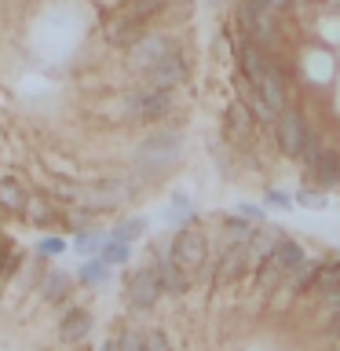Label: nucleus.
<instances>
[{
    "label": "nucleus",
    "mask_w": 340,
    "mask_h": 351,
    "mask_svg": "<svg viewBox=\"0 0 340 351\" xmlns=\"http://www.w3.org/2000/svg\"><path fill=\"white\" fill-rule=\"evenodd\" d=\"M180 161V136L175 132H154L136 150V172L139 176H161Z\"/></svg>",
    "instance_id": "obj_1"
},
{
    "label": "nucleus",
    "mask_w": 340,
    "mask_h": 351,
    "mask_svg": "<svg viewBox=\"0 0 340 351\" xmlns=\"http://www.w3.org/2000/svg\"><path fill=\"white\" fill-rule=\"evenodd\" d=\"M125 106H128V121H143V125H154V121L169 117L172 106H175V95L165 92V88H150V84H139L125 95Z\"/></svg>",
    "instance_id": "obj_2"
},
{
    "label": "nucleus",
    "mask_w": 340,
    "mask_h": 351,
    "mask_svg": "<svg viewBox=\"0 0 340 351\" xmlns=\"http://www.w3.org/2000/svg\"><path fill=\"white\" fill-rule=\"evenodd\" d=\"M169 256L180 263V267L191 274V278H197V274H205L208 267V241L202 230H194V227H183L180 234L172 238V249H169Z\"/></svg>",
    "instance_id": "obj_3"
},
{
    "label": "nucleus",
    "mask_w": 340,
    "mask_h": 351,
    "mask_svg": "<svg viewBox=\"0 0 340 351\" xmlns=\"http://www.w3.org/2000/svg\"><path fill=\"white\" fill-rule=\"evenodd\" d=\"M175 51L180 48H175V40L169 37V33H147L139 44L128 48V66L143 77V73H150L154 66H161L165 59H172Z\"/></svg>",
    "instance_id": "obj_4"
},
{
    "label": "nucleus",
    "mask_w": 340,
    "mask_h": 351,
    "mask_svg": "<svg viewBox=\"0 0 340 351\" xmlns=\"http://www.w3.org/2000/svg\"><path fill=\"white\" fill-rule=\"evenodd\" d=\"M165 296L161 289V278H158V267H136L125 282V304L132 311H154L158 300Z\"/></svg>",
    "instance_id": "obj_5"
},
{
    "label": "nucleus",
    "mask_w": 340,
    "mask_h": 351,
    "mask_svg": "<svg viewBox=\"0 0 340 351\" xmlns=\"http://www.w3.org/2000/svg\"><path fill=\"white\" fill-rule=\"evenodd\" d=\"M132 183L125 180H99L92 186H84L81 191V208L84 213H110V208H121L132 202Z\"/></svg>",
    "instance_id": "obj_6"
},
{
    "label": "nucleus",
    "mask_w": 340,
    "mask_h": 351,
    "mask_svg": "<svg viewBox=\"0 0 340 351\" xmlns=\"http://www.w3.org/2000/svg\"><path fill=\"white\" fill-rule=\"evenodd\" d=\"M307 136H311V128H307L304 110H296V106L282 110L278 121H274V139H278V150L285 154V158H300Z\"/></svg>",
    "instance_id": "obj_7"
},
{
    "label": "nucleus",
    "mask_w": 340,
    "mask_h": 351,
    "mask_svg": "<svg viewBox=\"0 0 340 351\" xmlns=\"http://www.w3.org/2000/svg\"><path fill=\"white\" fill-rule=\"evenodd\" d=\"M103 37L114 44V48H132V44H139L143 37H147V19L132 15L128 8H117L114 15H110Z\"/></svg>",
    "instance_id": "obj_8"
},
{
    "label": "nucleus",
    "mask_w": 340,
    "mask_h": 351,
    "mask_svg": "<svg viewBox=\"0 0 340 351\" xmlns=\"http://www.w3.org/2000/svg\"><path fill=\"white\" fill-rule=\"evenodd\" d=\"M238 22H241V37H249L252 44H260L263 51L278 44V19H274V11L238 8Z\"/></svg>",
    "instance_id": "obj_9"
},
{
    "label": "nucleus",
    "mask_w": 340,
    "mask_h": 351,
    "mask_svg": "<svg viewBox=\"0 0 340 351\" xmlns=\"http://www.w3.org/2000/svg\"><path fill=\"white\" fill-rule=\"evenodd\" d=\"M252 267H256V263H252L249 245H227L223 252H219V260H216L212 278H216V285H234V282L245 278Z\"/></svg>",
    "instance_id": "obj_10"
},
{
    "label": "nucleus",
    "mask_w": 340,
    "mask_h": 351,
    "mask_svg": "<svg viewBox=\"0 0 340 351\" xmlns=\"http://www.w3.org/2000/svg\"><path fill=\"white\" fill-rule=\"evenodd\" d=\"M186 77H191V62L183 59V51H175L172 59H165L161 66H154L150 73H143V84L150 88H165V92H175Z\"/></svg>",
    "instance_id": "obj_11"
},
{
    "label": "nucleus",
    "mask_w": 340,
    "mask_h": 351,
    "mask_svg": "<svg viewBox=\"0 0 340 351\" xmlns=\"http://www.w3.org/2000/svg\"><path fill=\"white\" fill-rule=\"evenodd\" d=\"M252 88H256V95L274 110V114L289 110V81H285V73H282L274 62L267 66V70H263V77H260V81L252 84Z\"/></svg>",
    "instance_id": "obj_12"
},
{
    "label": "nucleus",
    "mask_w": 340,
    "mask_h": 351,
    "mask_svg": "<svg viewBox=\"0 0 340 351\" xmlns=\"http://www.w3.org/2000/svg\"><path fill=\"white\" fill-rule=\"evenodd\" d=\"M92 333V311L88 307H66L59 318V340L62 344H84Z\"/></svg>",
    "instance_id": "obj_13"
},
{
    "label": "nucleus",
    "mask_w": 340,
    "mask_h": 351,
    "mask_svg": "<svg viewBox=\"0 0 340 351\" xmlns=\"http://www.w3.org/2000/svg\"><path fill=\"white\" fill-rule=\"evenodd\" d=\"M234 59H238V70L241 77H249L252 84L263 77V70H267V51L260 48V44H252L249 37H238V48H234Z\"/></svg>",
    "instance_id": "obj_14"
},
{
    "label": "nucleus",
    "mask_w": 340,
    "mask_h": 351,
    "mask_svg": "<svg viewBox=\"0 0 340 351\" xmlns=\"http://www.w3.org/2000/svg\"><path fill=\"white\" fill-rule=\"evenodd\" d=\"M40 296H44V304H66L73 296V274H66V271H59V267H48L44 271V278H40Z\"/></svg>",
    "instance_id": "obj_15"
},
{
    "label": "nucleus",
    "mask_w": 340,
    "mask_h": 351,
    "mask_svg": "<svg viewBox=\"0 0 340 351\" xmlns=\"http://www.w3.org/2000/svg\"><path fill=\"white\" fill-rule=\"evenodd\" d=\"M154 267H158V278H161L165 296H183L186 289H191V282H194V278H191V274H186L172 256H161L158 263H154Z\"/></svg>",
    "instance_id": "obj_16"
},
{
    "label": "nucleus",
    "mask_w": 340,
    "mask_h": 351,
    "mask_svg": "<svg viewBox=\"0 0 340 351\" xmlns=\"http://www.w3.org/2000/svg\"><path fill=\"white\" fill-rule=\"evenodd\" d=\"M252 128H256V117H252V110H249L245 103H230V106H227V117H223L227 139L245 143V139L252 136Z\"/></svg>",
    "instance_id": "obj_17"
},
{
    "label": "nucleus",
    "mask_w": 340,
    "mask_h": 351,
    "mask_svg": "<svg viewBox=\"0 0 340 351\" xmlns=\"http://www.w3.org/2000/svg\"><path fill=\"white\" fill-rule=\"evenodd\" d=\"M59 216H62V208L55 205L48 194H29V205H26V213H22V219H29V223H37V227L59 223Z\"/></svg>",
    "instance_id": "obj_18"
},
{
    "label": "nucleus",
    "mask_w": 340,
    "mask_h": 351,
    "mask_svg": "<svg viewBox=\"0 0 340 351\" xmlns=\"http://www.w3.org/2000/svg\"><path fill=\"white\" fill-rule=\"evenodd\" d=\"M271 260L278 263V267H282L285 274H296V271H300L304 263H307V252H304V245H300V241H293V238H282Z\"/></svg>",
    "instance_id": "obj_19"
},
{
    "label": "nucleus",
    "mask_w": 340,
    "mask_h": 351,
    "mask_svg": "<svg viewBox=\"0 0 340 351\" xmlns=\"http://www.w3.org/2000/svg\"><path fill=\"white\" fill-rule=\"evenodd\" d=\"M307 176H315V183L322 186V194H326V191H337V183H340V158H337L333 150H326Z\"/></svg>",
    "instance_id": "obj_20"
},
{
    "label": "nucleus",
    "mask_w": 340,
    "mask_h": 351,
    "mask_svg": "<svg viewBox=\"0 0 340 351\" xmlns=\"http://www.w3.org/2000/svg\"><path fill=\"white\" fill-rule=\"evenodd\" d=\"M26 205H29V194L22 191V186L15 180H0V208L4 213H26Z\"/></svg>",
    "instance_id": "obj_21"
},
{
    "label": "nucleus",
    "mask_w": 340,
    "mask_h": 351,
    "mask_svg": "<svg viewBox=\"0 0 340 351\" xmlns=\"http://www.w3.org/2000/svg\"><path fill=\"white\" fill-rule=\"evenodd\" d=\"M282 282H289V274H285L274 260L256 263V289H260V293H278Z\"/></svg>",
    "instance_id": "obj_22"
},
{
    "label": "nucleus",
    "mask_w": 340,
    "mask_h": 351,
    "mask_svg": "<svg viewBox=\"0 0 340 351\" xmlns=\"http://www.w3.org/2000/svg\"><path fill=\"white\" fill-rule=\"evenodd\" d=\"M340 289V260L337 263H322V271H318V278H315V296L318 300H326L329 293H337Z\"/></svg>",
    "instance_id": "obj_23"
},
{
    "label": "nucleus",
    "mask_w": 340,
    "mask_h": 351,
    "mask_svg": "<svg viewBox=\"0 0 340 351\" xmlns=\"http://www.w3.org/2000/svg\"><path fill=\"white\" fill-rule=\"evenodd\" d=\"M318 271H322V263H318V260H307L296 274H289V293H296V296H300V293H311Z\"/></svg>",
    "instance_id": "obj_24"
},
{
    "label": "nucleus",
    "mask_w": 340,
    "mask_h": 351,
    "mask_svg": "<svg viewBox=\"0 0 340 351\" xmlns=\"http://www.w3.org/2000/svg\"><path fill=\"white\" fill-rule=\"evenodd\" d=\"M106 278H110V267L99 256H88L81 263V271H77V282H81V285H103Z\"/></svg>",
    "instance_id": "obj_25"
},
{
    "label": "nucleus",
    "mask_w": 340,
    "mask_h": 351,
    "mask_svg": "<svg viewBox=\"0 0 340 351\" xmlns=\"http://www.w3.org/2000/svg\"><path fill=\"white\" fill-rule=\"evenodd\" d=\"M22 267V252H15V245H11V238L0 234V278H11Z\"/></svg>",
    "instance_id": "obj_26"
},
{
    "label": "nucleus",
    "mask_w": 340,
    "mask_h": 351,
    "mask_svg": "<svg viewBox=\"0 0 340 351\" xmlns=\"http://www.w3.org/2000/svg\"><path fill=\"white\" fill-rule=\"evenodd\" d=\"M128 256H132V245H125V241H114V238H106L103 252H99V260H103L106 267H121V263H128Z\"/></svg>",
    "instance_id": "obj_27"
},
{
    "label": "nucleus",
    "mask_w": 340,
    "mask_h": 351,
    "mask_svg": "<svg viewBox=\"0 0 340 351\" xmlns=\"http://www.w3.org/2000/svg\"><path fill=\"white\" fill-rule=\"evenodd\" d=\"M143 230H147V219L143 216H132V219H125V223H117V230L110 238L114 241H125V245H132L136 238H143Z\"/></svg>",
    "instance_id": "obj_28"
},
{
    "label": "nucleus",
    "mask_w": 340,
    "mask_h": 351,
    "mask_svg": "<svg viewBox=\"0 0 340 351\" xmlns=\"http://www.w3.org/2000/svg\"><path fill=\"white\" fill-rule=\"evenodd\" d=\"M106 238L103 234H92V230H81V234L73 238V249L81 252V256H92V252H103Z\"/></svg>",
    "instance_id": "obj_29"
},
{
    "label": "nucleus",
    "mask_w": 340,
    "mask_h": 351,
    "mask_svg": "<svg viewBox=\"0 0 340 351\" xmlns=\"http://www.w3.org/2000/svg\"><path fill=\"white\" fill-rule=\"evenodd\" d=\"M322 154H326V147H322V139H318L315 132H311V136H307V143H304V150H300V161H304V169L311 172L315 165H318V158H322Z\"/></svg>",
    "instance_id": "obj_30"
},
{
    "label": "nucleus",
    "mask_w": 340,
    "mask_h": 351,
    "mask_svg": "<svg viewBox=\"0 0 340 351\" xmlns=\"http://www.w3.org/2000/svg\"><path fill=\"white\" fill-rule=\"evenodd\" d=\"M62 252H66V241L55 238V234H48V238L37 241V256H44V260H48V256H62Z\"/></svg>",
    "instance_id": "obj_31"
},
{
    "label": "nucleus",
    "mask_w": 340,
    "mask_h": 351,
    "mask_svg": "<svg viewBox=\"0 0 340 351\" xmlns=\"http://www.w3.org/2000/svg\"><path fill=\"white\" fill-rule=\"evenodd\" d=\"M296 205H307V208H326V194L322 191H307V186H300V191L293 194Z\"/></svg>",
    "instance_id": "obj_32"
},
{
    "label": "nucleus",
    "mask_w": 340,
    "mask_h": 351,
    "mask_svg": "<svg viewBox=\"0 0 340 351\" xmlns=\"http://www.w3.org/2000/svg\"><path fill=\"white\" fill-rule=\"evenodd\" d=\"M147 351H172V340L161 329H147Z\"/></svg>",
    "instance_id": "obj_33"
},
{
    "label": "nucleus",
    "mask_w": 340,
    "mask_h": 351,
    "mask_svg": "<svg viewBox=\"0 0 340 351\" xmlns=\"http://www.w3.org/2000/svg\"><path fill=\"white\" fill-rule=\"evenodd\" d=\"M289 202H293V197L285 191H267V205L271 208H289Z\"/></svg>",
    "instance_id": "obj_34"
},
{
    "label": "nucleus",
    "mask_w": 340,
    "mask_h": 351,
    "mask_svg": "<svg viewBox=\"0 0 340 351\" xmlns=\"http://www.w3.org/2000/svg\"><path fill=\"white\" fill-rule=\"evenodd\" d=\"M238 216H245L249 223H260V219H263V208H260V205H249V202H245V205L238 208Z\"/></svg>",
    "instance_id": "obj_35"
},
{
    "label": "nucleus",
    "mask_w": 340,
    "mask_h": 351,
    "mask_svg": "<svg viewBox=\"0 0 340 351\" xmlns=\"http://www.w3.org/2000/svg\"><path fill=\"white\" fill-rule=\"evenodd\" d=\"M103 351H117V344H103Z\"/></svg>",
    "instance_id": "obj_36"
},
{
    "label": "nucleus",
    "mask_w": 340,
    "mask_h": 351,
    "mask_svg": "<svg viewBox=\"0 0 340 351\" xmlns=\"http://www.w3.org/2000/svg\"><path fill=\"white\" fill-rule=\"evenodd\" d=\"M337 191H340V183H337Z\"/></svg>",
    "instance_id": "obj_37"
}]
</instances>
